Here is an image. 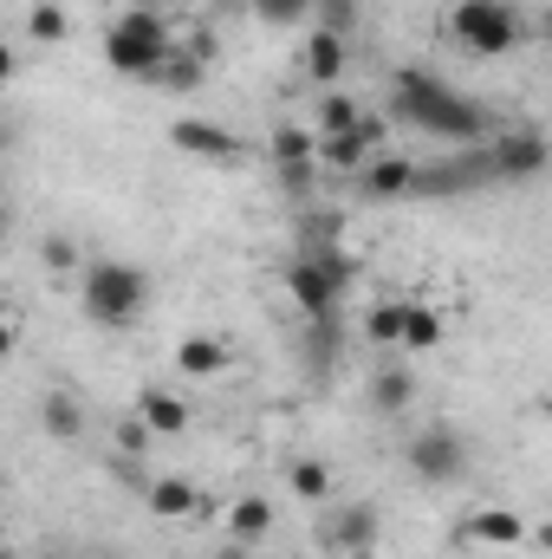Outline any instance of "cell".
I'll use <instances>...</instances> for the list:
<instances>
[{"label":"cell","mask_w":552,"mask_h":559,"mask_svg":"<svg viewBox=\"0 0 552 559\" xmlns=\"http://www.w3.org/2000/svg\"><path fill=\"white\" fill-rule=\"evenodd\" d=\"M286 488H292L299 501H332V495H338V475H332V462H319V455H292V462H286Z\"/></svg>","instance_id":"cell-20"},{"label":"cell","mask_w":552,"mask_h":559,"mask_svg":"<svg viewBox=\"0 0 552 559\" xmlns=\"http://www.w3.org/2000/svg\"><path fill=\"white\" fill-rule=\"evenodd\" d=\"M176 371H182L189 384H202V378L235 371V352H228V338H215V332H189V338L176 345Z\"/></svg>","instance_id":"cell-12"},{"label":"cell","mask_w":552,"mask_h":559,"mask_svg":"<svg viewBox=\"0 0 552 559\" xmlns=\"http://www.w3.org/2000/svg\"><path fill=\"white\" fill-rule=\"evenodd\" d=\"M39 423H46L52 442H79V436H85V404H79L72 391H46V397H39Z\"/></svg>","instance_id":"cell-21"},{"label":"cell","mask_w":552,"mask_h":559,"mask_svg":"<svg viewBox=\"0 0 552 559\" xmlns=\"http://www.w3.org/2000/svg\"><path fill=\"white\" fill-rule=\"evenodd\" d=\"M397 332H404V299H377L364 312V338L371 345H397Z\"/></svg>","instance_id":"cell-26"},{"label":"cell","mask_w":552,"mask_h":559,"mask_svg":"<svg viewBox=\"0 0 552 559\" xmlns=\"http://www.w3.org/2000/svg\"><path fill=\"white\" fill-rule=\"evenodd\" d=\"M371 404H377L384 417H397V411H410V404H416V378L404 371V365H384V371L371 378Z\"/></svg>","instance_id":"cell-22"},{"label":"cell","mask_w":552,"mask_h":559,"mask_svg":"<svg viewBox=\"0 0 552 559\" xmlns=\"http://www.w3.org/2000/svg\"><path fill=\"white\" fill-rule=\"evenodd\" d=\"M105 559H124V554H105Z\"/></svg>","instance_id":"cell-34"},{"label":"cell","mask_w":552,"mask_h":559,"mask_svg":"<svg viewBox=\"0 0 552 559\" xmlns=\"http://www.w3.org/2000/svg\"><path fill=\"white\" fill-rule=\"evenodd\" d=\"M248 7H254V20H267V26H292V20L312 13V0H248Z\"/></svg>","instance_id":"cell-28"},{"label":"cell","mask_w":552,"mask_h":559,"mask_svg":"<svg viewBox=\"0 0 552 559\" xmlns=\"http://www.w3.org/2000/svg\"><path fill=\"white\" fill-rule=\"evenodd\" d=\"M391 118H404L429 138H448V143H481L488 138V111L461 92H448V79H435L429 66H397L391 79Z\"/></svg>","instance_id":"cell-1"},{"label":"cell","mask_w":552,"mask_h":559,"mask_svg":"<svg viewBox=\"0 0 552 559\" xmlns=\"http://www.w3.org/2000/svg\"><path fill=\"white\" fill-rule=\"evenodd\" d=\"M176 52V39H169V20L163 13H137V7H124V20H111V33H105V66L118 72V79H156V66Z\"/></svg>","instance_id":"cell-4"},{"label":"cell","mask_w":552,"mask_h":559,"mask_svg":"<svg viewBox=\"0 0 552 559\" xmlns=\"http://www.w3.org/2000/svg\"><path fill=\"white\" fill-rule=\"evenodd\" d=\"M351 254L345 248H332V241H312L305 254H292L286 261V293H292V306L305 312V319H338V306H345V293H351Z\"/></svg>","instance_id":"cell-2"},{"label":"cell","mask_w":552,"mask_h":559,"mask_svg":"<svg viewBox=\"0 0 552 559\" xmlns=\"http://www.w3.org/2000/svg\"><path fill=\"white\" fill-rule=\"evenodd\" d=\"M332 352H338V319H312V332H305V358H312V371H325Z\"/></svg>","instance_id":"cell-27"},{"label":"cell","mask_w":552,"mask_h":559,"mask_svg":"<svg viewBox=\"0 0 552 559\" xmlns=\"http://www.w3.org/2000/svg\"><path fill=\"white\" fill-rule=\"evenodd\" d=\"M169 143H176L182 156H208V163H241V138H235L228 124H215V118H182V124H169Z\"/></svg>","instance_id":"cell-10"},{"label":"cell","mask_w":552,"mask_h":559,"mask_svg":"<svg viewBox=\"0 0 552 559\" xmlns=\"http://www.w3.org/2000/svg\"><path fill=\"white\" fill-rule=\"evenodd\" d=\"M7 228H13V209H7V195H0V241H7Z\"/></svg>","instance_id":"cell-32"},{"label":"cell","mask_w":552,"mask_h":559,"mask_svg":"<svg viewBox=\"0 0 552 559\" xmlns=\"http://www.w3.org/2000/svg\"><path fill=\"white\" fill-rule=\"evenodd\" d=\"M202 79H208V72H202V52H169L149 85H163V92H195Z\"/></svg>","instance_id":"cell-23"},{"label":"cell","mask_w":552,"mask_h":559,"mask_svg":"<svg viewBox=\"0 0 552 559\" xmlns=\"http://www.w3.org/2000/svg\"><path fill=\"white\" fill-rule=\"evenodd\" d=\"M26 33H33V39H46V46H59V39L72 33V20H65V7H59V0H33Z\"/></svg>","instance_id":"cell-25"},{"label":"cell","mask_w":552,"mask_h":559,"mask_svg":"<svg viewBox=\"0 0 552 559\" xmlns=\"http://www.w3.org/2000/svg\"><path fill=\"white\" fill-rule=\"evenodd\" d=\"M137 423L149 436H189V404L169 384H143L137 391Z\"/></svg>","instance_id":"cell-13"},{"label":"cell","mask_w":552,"mask_h":559,"mask_svg":"<svg viewBox=\"0 0 552 559\" xmlns=\"http://www.w3.org/2000/svg\"><path fill=\"white\" fill-rule=\"evenodd\" d=\"M13 72H20V52H13V46H7V39H0V85H7V79H13Z\"/></svg>","instance_id":"cell-30"},{"label":"cell","mask_w":552,"mask_h":559,"mask_svg":"<svg viewBox=\"0 0 552 559\" xmlns=\"http://www.w3.org/2000/svg\"><path fill=\"white\" fill-rule=\"evenodd\" d=\"M377 540H384V508H377V501H345V508H332L325 527H319V547L332 559H364Z\"/></svg>","instance_id":"cell-7"},{"label":"cell","mask_w":552,"mask_h":559,"mask_svg":"<svg viewBox=\"0 0 552 559\" xmlns=\"http://www.w3.org/2000/svg\"><path fill=\"white\" fill-rule=\"evenodd\" d=\"M481 156H488V176L494 182H533L547 169V138L540 131H501Z\"/></svg>","instance_id":"cell-8"},{"label":"cell","mask_w":552,"mask_h":559,"mask_svg":"<svg viewBox=\"0 0 552 559\" xmlns=\"http://www.w3.org/2000/svg\"><path fill=\"white\" fill-rule=\"evenodd\" d=\"M410 176H416L410 156H364V169H358V195H371V202H397V195H410Z\"/></svg>","instance_id":"cell-14"},{"label":"cell","mask_w":552,"mask_h":559,"mask_svg":"<svg viewBox=\"0 0 552 559\" xmlns=\"http://www.w3.org/2000/svg\"><path fill=\"white\" fill-rule=\"evenodd\" d=\"M299 66H305V79H312V85H325V92H332V85L351 72V39H345V33L312 26V33H305V46H299Z\"/></svg>","instance_id":"cell-11"},{"label":"cell","mask_w":552,"mask_h":559,"mask_svg":"<svg viewBox=\"0 0 552 559\" xmlns=\"http://www.w3.org/2000/svg\"><path fill=\"white\" fill-rule=\"evenodd\" d=\"M274 501L267 495H241L235 508H228V534H235V547H254V540H267L274 534Z\"/></svg>","instance_id":"cell-18"},{"label":"cell","mask_w":552,"mask_h":559,"mask_svg":"<svg viewBox=\"0 0 552 559\" xmlns=\"http://www.w3.org/2000/svg\"><path fill=\"white\" fill-rule=\"evenodd\" d=\"M143 501H149V514H156V521H189V514L202 508V488H195L189 475H163V481H149V488H143Z\"/></svg>","instance_id":"cell-16"},{"label":"cell","mask_w":552,"mask_h":559,"mask_svg":"<svg viewBox=\"0 0 552 559\" xmlns=\"http://www.w3.org/2000/svg\"><path fill=\"white\" fill-rule=\"evenodd\" d=\"M0 559H7V554H0Z\"/></svg>","instance_id":"cell-36"},{"label":"cell","mask_w":552,"mask_h":559,"mask_svg":"<svg viewBox=\"0 0 552 559\" xmlns=\"http://www.w3.org/2000/svg\"><path fill=\"white\" fill-rule=\"evenodd\" d=\"M384 143V118L377 111H364L351 131H338V138H319V150H312V163H325L332 176H358L364 169V156Z\"/></svg>","instance_id":"cell-9"},{"label":"cell","mask_w":552,"mask_h":559,"mask_svg":"<svg viewBox=\"0 0 552 559\" xmlns=\"http://www.w3.org/2000/svg\"><path fill=\"white\" fill-rule=\"evenodd\" d=\"M79 306L92 325H137L149 306V274L131 261H85L79 267Z\"/></svg>","instance_id":"cell-3"},{"label":"cell","mask_w":552,"mask_h":559,"mask_svg":"<svg viewBox=\"0 0 552 559\" xmlns=\"http://www.w3.org/2000/svg\"><path fill=\"white\" fill-rule=\"evenodd\" d=\"M39 254H46V267H59V274H79L85 261H79V248H72V235H46L39 241Z\"/></svg>","instance_id":"cell-29"},{"label":"cell","mask_w":552,"mask_h":559,"mask_svg":"<svg viewBox=\"0 0 552 559\" xmlns=\"http://www.w3.org/2000/svg\"><path fill=\"white\" fill-rule=\"evenodd\" d=\"M13 345H20V325H13V319H7V312H0V358H7V352H13Z\"/></svg>","instance_id":"cell-31"},{"label":"cell","mask_w":552,"mask_h":559,"mask_svg":"<svg viewBox=\"0 0 552 559\" xmlns=\"http://www.w3.org/2000/svg\"><path fill=\"white\" fill-rule=\"evenodd\" d=\"M461 540H475V547H520L527 540V521L514 508H481V514L461 521Z\"/></svg>","instance_id":"cell-15"},{"label":"cell","mask_w":552,"mask_h":559,"mask_svg":"<svg viewBox=\"0 0 552 559\" xmlns=\"http://www.w3.org/2000/svg\"><path fill=\"white\" fill-rule=\"evenodd\" d=\"M448 33L475 52V59H501L520 46V7L514 0H455L448 7Z\"/></svg>","instance_id":"cell-5"},{"label":"cell","mask_w":552,"mask_h":559,"mask_svg":"<svg viewBox=\"0 0 552 559\" xmlns=\"http://www.w3.org/2000/svg\"><path fill=\"white\" fill-rule=\"evenodd\" d=\"M358 118H364V105H358V98L325 92V98H319V124H312V138H338V131H351Z\"/></svg>","instance_id":"cell-24"},{"label":"cell","mask_w":552,"mask_h":559,"mask_svg":"<svg viewBox=\"0 0 552 559\" xmlns=\"http://www.w3.org/2000/svg\"><path fill=\"white\" fill-rule=\"evenodd\" d=\"M351 7H358V0H351Z\"/></svg>","instance_id":"cell-35"},{"label":"cell","mask_w":552,"mask_h":559,"mask_svg":"<svg viewBox=\"0 0 552 559\" xmlns=\"http://www.w3.org/2000/svg\"><path fill=\"white\" fill-rule=\"evenodd\" d=\"M448 338V319L435 312V306H422V299H404V332H397V345L404 352H435Z\"/></svg>","instance_id":"cell-19"},{"label":"cell","mask_w":552,"mask_h":559,"mask_svg":"<svg viewBox=\"0 0 552 559\" xmlns=\"http://www.w3.org/2000/svg\"><path fill=\"white\" fill-rule=\"evenodd\" d=\"M404 462H410L416 481L448 488V481H461V475H468V436H461V429H448V423H429V429H416V436H410Z\"/></svg>","instance_id":"cell-6"},{"label":"cell","mask_w":552,"mask_h":559,"mask_svg":"<svg viewBox=\"0 0 552 559\" xmlns=\"http://www.w3.org/2000/svg\"><path fill=\"white\" fill-rule=\"evenodd\" d=\"M131 7H137V13H163V7H169V0H131Z\"/></svg>","instance_id":"cell-33"},{"label":"cell","mask_w":552,"mask_h":559,"mask_svg":"<svg viewBox=\"0 0 552 559\" xmlns=\"http://www.w3.org/2000/svg\"><path fill=\"white\" fill-rule=\"evenodd\" d=\"M312 150H319V138L305 124H279L274 131V163L286 182H312Z\"/></svg>","instance_id":"cell-17"}]
</instances>
